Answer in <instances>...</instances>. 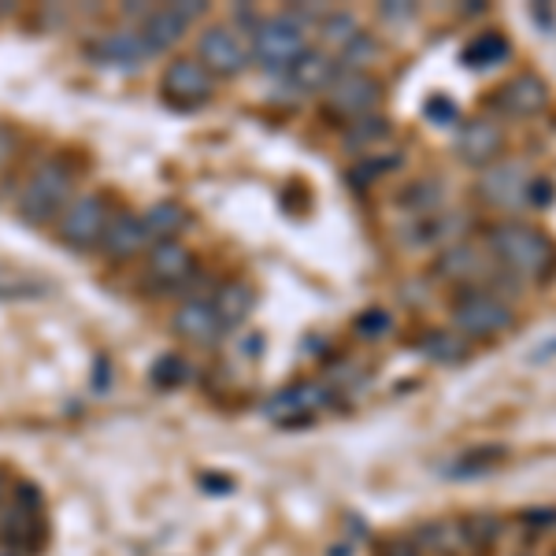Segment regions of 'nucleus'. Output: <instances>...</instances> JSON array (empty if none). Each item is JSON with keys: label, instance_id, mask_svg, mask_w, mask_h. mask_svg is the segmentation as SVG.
Wrapping results in <instances>:
<instances>
[{"label": "nucleus", "instance_id": "nucleus-1", "mask_svg": "<svg viewBox=\"0 0 556 556\" xmlns=\"http://www.w3.org/2000/svg\"><path fill=\"white\" fill-rule=\"evenodd\" d=\"M490 253L519 278H545L556 264V245L545 230L523 219H505L490 230Z\"/></svg>", "mask_w": 556, "mask_h": 556}, {"label": "nucleus", "instance_id": "nucleus-2", "mask_svg": "<svg viewBox=\"0 0 556 556\" xmlns=\"http://www.w3.org/2000/svg\"><path fill=\"white\" fill-rule=\"evenodd\" d=\"M308 49V20L301 12H275L253 23V64L271 75H286Z\"/></svg>", "mask_w": 556, "mask_h": 556}, {"label": "nucleus", "instance_id": "nucleus-3", "mask_svg": "<svg viewBox=\"0 0 556 556\" xmlns=\"http://www.w3.org/2000/svg\"><path fill=\"white\" fill-rule=\"evenodd\" d=\"M75 175H71L67 164L60 160H45L30 172V178L23 182V193H20V219L30 223V227H41V223H52L64 215V208L75 197Z\"/></svg>", "mask_w": 556, "mask_h": 556}, {"label": "nucleus", "instance_id": "nucleus-4", "mask_svg": "<svg viewBox=\"0 0 556 556\" xmlns=\"http://www.w3.org/2000/svg\"><path fill=\"white\" fill-rule=\"evenodd\" d=\"M197 60L212 78H238L253 64V34H245L238 23L204 26L197 38Z\"/></svg>", "mask_w": 556, "mask_h": 556}, {"label": "nucleus", "instance_id": "nucleus-5", "mask_svg": "<svg viewBox=\"0 0 556 556\" xmlns=\"http://www.w3.org/2000/svg\"><path fill=\"white\" fill-rule=\"evenodd\" d=\"M516 308L490 290H468L453 308V330L464 342H490V338L513 330Z\"/></svg>", "mask_w": 556, "mask_h": 556}, {"label": "nucleus", "instance_id": "nucleus-6", "mask_svg": "<svg viewBox=\"0 0 556 556\" xmlns=\"http://www.w3.org/2000/svg\"><path fill=\"white\" fill-rule=\"evenodd\" d=\"M112 223V208L101 193H83L67 204L56 219V238L64 241L71 253H89L104 241V230Z\"/></svg>", "mask_w": 556, "mask_h": 556}, {"label": "nucleus", "instance_id": "nucleus-7", "mask_svg": "<svg viewBox=\"0 0 556 556\" xmlns=\"http://www.w3.org/2000/svg\"><path fill=\"white\" fill-rule=\"evenodd\" d=\"M534 175L523 160L516 156H501L497 164H490L486 172L479 175V197L482 204L493 212H516L531 201L534 193Z\"/></svg>", "mask_w": 556, "mask_h": 556}, {"label": "nucleus", "instance_id": "nucleus-8", "mask_svg": "<svg viewBox=\"0 0 556 556\" xmlns=\"http://www.w3.org/2000/svg\"><path fill=\"white\" fill-rule=\"evenodd\" d=\"M330 405H334V390H330L327 382H293V386H286V390H278L264 405V412L275 424L290 427V424H312V419H319Z\"/></svg>", "mask_w": 556, "mask_h": 556}, {"label": "nucleus", "instance_id": "nucleus-9", "mask_svg": "<svg viewBox=\"0 0 556 556\" xmlns=\"http://www.w3.org/2000/svg\"><path fill=\"white\" fill-rule=\"evenodd\" d=\"M323 97H327L334 115H342V119H361V115H367L382 101V83L375 75H367L364 67H338L334 83H330V89Z\"/></svg>", "mask_w": 556, "mask_h": 556}, {"label": "nucleus", "instance_id": "nucleus-10", "mask_svg": "<svg viewBox=\"0 0 556 556\" xmlns=\"http://www.w3.org/2000/svg\"><path fill=\"white\" fill-rule=\"evenodd\" d=\"M89 56L101 67H115V71H138L146 67L156 49L149 45V38L141 34V26H119V30H108L93 41Z\"/></svg>", "mask_w": 556, "mask_h": 556}, {"label": "nucleus", "instance_id": "nucleus-11", "mask_svg": "<svg viewBox=\"0 0 556 556\" xmlns=\"http://www.w3.org/2000/svg\"><path fill=\"white\" fill-rule=\"evenodd\" d=\"M215 93V78L201 67V60L178 56L164 71V97L175 108H201Z\"/></svg>", "mask_w": 556, "mask_h": 556}, {"label": "nucleus", "instance_id": "nucleus-12", "mask_svg": "<svg viewBox=\"0 0 556 556\" xmlns=\"http://www.w3.org/2000/svg\"><path fill=\"white\" fill-rule=\"evenodd\" d=\"M172 327H175V334L182 338V342L201 345V349H212L223 334H227V327H223V319H219V312H215L212 298L182 301L175 308V316H172Z\"/></svg>", "mask_w": 556, "mask_h": 556}, {"label": "nucleus", "instance_id": "nucleus-13", "mask_svg": "<svg viewBox=\"0 0 556 556\" xmlns=\"http://www.w3.org/2000/svg\"><path fill=\"white\" fill-rule=\"evenodd\" d=\"M204 15V4H197V0H182V4H164V8H152L146 15V23L141 26V34L149 38V45L156 52H167L172 45L182 41V34L190 30L193 20H201Z\"/></svg>", "mask_w": 556, "mask_h": 556}, {"label": "nucleus", "instance_id": "nucleus-14", "mask_svg": "<svg viewBox=\"0 0 556 556\" xmlns=\"http://www.w3.org/2000/svg\"><path fill=\"white\" fill-rule=\"evenodd\" d=\"M501 152H505V130L493 119H468L456 130V156L468 167H482L486 172L490 164L501 160Z\"/></svg>", "mask_w": 556, "mask_h": 556}, {"label": "nucleus", "instance_id": "nucleus-15", "mask_svg": "<svg viewBox=\"0 0 556 556\" xmlns=\"http://www.w3.org/2000/svg\"><path fill=\"white\" fill-rule=\"evenodd\" d=\"M197 275V260L190 253V245H182L178 238L172 241H152L149 249V278L160 282L164 290H178Z\"/></svg>", "mask_w": 556, "mask_h": 556}, {"label": "nucleus", "instance_id": "nucleus-16", "mask_svg": "<svg viewBox=\"0 0 556 556\" xmlns=\"http://www.w3.org/2000/svg\"><path fill=\"white\" fill-rule=\"evenodd\" d=\"M434 271L442 275L445 282H453V286H468V290H479L482 275L490 271V264H486V256H482V249L475 245V241L460 238V241H453V245L442 249Z\"/></svg>", "mask_w": 556, "mask_h": 556}, {"label": "nucleus", "instance_id": "nucleus-17", "mask_svg": "<svg viewBox=\"0 0 556 556\" xmlns=\"http://www.w3.org/2000/svg\"><path fill=\"white\" fill-rule=\"evenodd\" d=\"M334 75H338V60L330 56L327 49H308L282 78L293 93L312 97V93H327L330 83H334Z\"/></svg>", "mask_w": 556, "mask_h": 556}, {"label": "nucleus", "instance_id": "nucleus-18", "mask_svg": "<svg viewBox=\"0 0 556 556\" xmlns=\"http://www.w3.org/2000/svg\"><path fill=\"white\" fill-rule=\"evenodd\" d=\"M497 104H501V112L516 115V119H531V115H538L549 104V86H545L534 71H527V75H516L501 86Z\"/></svg>", "mask_w": 556, "mask_h": 556}, {"label": "nucleus", "instance_id": "nucleus-19", "mask_svg": "<svg viewBox=\"0 0 556 556\" xmlns=\"http://www.w3.org/2000/svg\"><path fill=\"white\" fill-rule=\"evenodd\" d=\"M149 241L152 238H149V227H146V215L119 212V215H112V223H108L101 249H104L108 260H130V256H138Z\"/></svg>", "mask_w": 556, "mask_h": 556}, {"label": "nucleus", "instance_id": "nucleus-20", "mask_svg": "<svg viewBox=\"0 0 556 556\" xmlns=\"http://www.w3.org/2000/svg\"><path fill=\"white\" fill-rule=\"evenodd\" d=\"M319 38H323V45H327L330 56L338 60V56H349V52L364 41V30H361V23H356V15L327 12L319 20Z\"/></svg>", "mask_w": 556, "mask_h": 556}, {"label": "nucleus", "instance_id": "nucleus-21", "mask_svg": "<svg viewBox=\"0 0 556 556\" xmlns=\"http://www.w3.org/2000/svg\"><path fill=\"white\" fill-rule=\"evenodd\" d=\"M215 312H219V319H223V327L227 330H235L241 327L249 316H253V308H256V290L249 282H227V286H219V293H215Z\"/></svg>", "mask_w": 556, "mask_h": 556}, {"label": "nucleus", "instance_id": "nucleus-22", "mask_svg": "<svg viewBox=\"0 0 556 556\" xmlns=\"http://www.w3.org/2000/svg\"><path fill=\"white\" fill-rule=\"evenodd\" d=\"M186 223H190V212L182 208V204L175 201H160L152 204L146 212V227H149V238L152 241H172L186 230Z\"/></svg>", "mask_w": 556, "mask_h": 556}, {"label": "nucleus", "instance_id": "nucleus-23", "mask_svg": "<svg viewBox=\"0 0 556 556\" xmlns=\"http://www.w3.org/2000/svg\"><path fill=\"white\" fill-rule=\"evenodd\" d=\"M508 52L513 49H508V41L501 38V34H479V38L464 49V64L471 71H490V67H497Z\"/></svg>", "mask_w": 556, "mask_h": 556}, {"label": "nucleus", "instance_id": "nucleus-24", "mask_svg": "<svg viewBox=\"0 0 556 556\" xmlns=\"http://www.w3.org/2000/svg\"><path fill=\"white\" fill-rule=\"evenodd\" d=\"M38 293H45L41 278L0 260V301H26V298H38Z\"/></svg>", "mask_w": 556, "mask_h": 556}, {"label": "nucleus", "instance_id": "nucleus-25", "mask_svg": "<svg viewBox=\"0 0 556 556\" xmlns=\"http://www.w3.org/2000/svg\"><path fill=\"white\" fill-rule=\"evenodd\" d=\"M149 379H152V386H160V390H175V386L186 382V361L175 353H164L156 364H152Z\"/></svg>", "mask_w": 556, "mask_h": 556}, {"label": "nucleus", "instance_id": "nucleus-26", "mask_svg": "<svg viewBox=\"0 0 556 556\" xmlns=\"http://www.w3.org/2000/svg\"><path fill=\"white\" fill-rule=\"evenodd\" d=\"M427 353L434 361H445V364H460L464 361V338L456 330H445V334H430L427 338Z\"/></svg>", "mask_w": 556, "mask_h": 556}, {"label": "nucleus", "instance_id": "nucleus-27", "mask_svg": "<svg viewBox=\"0 0 556 556\" xmlns=\"http://www.w3.org/2000/svg\"><path fill=\"white\" fill-rule=\"evenodd\" d=\"M386 327H390V319H386V312H379V308H371L367 316H361V323H356V330H361V338H367V342L382 338Z\"/></svg>", "mask_w": 556, "mask_h": 556}, {"label": "nucleus", "instance_id": "nucleus-28", "mask_svg": "<svg viewBox=\"0 0 556 556\" xmlns=\"http://www.w3.org/2000/svg\"><path fill=\"white\" fill-rule=\"evenodd\" d=\"M15 149H20V141H15L12 127H4V123H0V172H4V167L12 164Z\"/></svg>", "mask_w": 556, "mask_h": 556}, {"label": "nucleus", "instance_id": "nucleus-29", "mask_svg": "<svg viewBox=\"0 0 556 556\" xmlns=\"http://www.w3.org/2000/svg\"><path fill=\"white\" fill-rule=\"evenodd\" d=\"M379 556H419V549L412 542H386Z\"/></svg>", "mask_w": 556, "mask_h": 556}]
</instances>
